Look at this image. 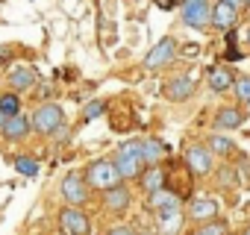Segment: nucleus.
Returning a JSON list of instances; mask_svg holds the SVG:
<instances>
[{
    "mask_svg": "<svg viewBox=\"0 0 250 235\" xmlns=\"http://www.w3.org/2000/svg\"><path fill=\"white\" fill-rule=\"evenodd\" d=\"M112 162H115L121 179H139L145 174V168H147L145 153H142V141H124Z\"/></svg>",
    "mask_w": 250,
    "mask_h": 235,
    "instance_id": "nucleus-1",
    "label": "nucleus"
},
{
    "mask_svg": "<svg viewBox=\"0 0 250 235\" xmlns=\"http://www.w3.org/2000/svg\"><path fill=\"white\" fill-rule=\"evenodd\" d=\"M30 124H33V130H36V133L50 136V133H56V130L65 124V112H62V106H59V103H42V106L33 112Z\"/></svg>",
    "mask_w": 250,
    "mask_h": 235,
    "instance_id": "nucleus-2",
    "label": "nucleus"
},
{
    "mask_svg": "<svg viewBox=\"0 0 250 235\" xmlns=\"http://www.w3.org/2000/svg\"><path fill=\"white\" fill-rule=\"evenodd\" d=\"M85 182H88L91 188L106 191V188H115V185L124 182V179H121V174H118V168H115L112 159H97V162L88 165V171H85Z\"/></svg>",
    "mask_w": 250,
    "mask_h": 235,
    "instance_id": "nucleus-3",
    "label": "nucleus"
},
{
    "mask_svg": "<svg viewBox=\"0 0 250 235\" xmlns=\"http://www.w3.org/2000/svg\"><path fill=\"white\" fill-rule=\"evenodd\" d=\"M180 15H183V24L191 27V30L212 27V3L209 0H183Z\"/></svg>",
    "mask_w": 250,
    "mask_h": 235,
    "instance_id": "nucleus-4",
    "label": "nucleus"
},
{
    "mask_svg": "<svg viewBox=\"0 0 250 235\" xmlns=\"http://www.w3.org/2000/svg\"><path fill=\"white\" fill-rule=\"evenodd\" d=\"M147 209H150L162 223H168V220H174V217L180 215V197H177L174 191H168V188H159V191L147 194Z\"/></svg>",
    "mask_w": 250,
    "mask_h": 235,
    "instance_id": "nucleus-5",
    "label": "nucleus"
},
{
    "mask_svg": "<svg viewBox=\"0 0 250 235\" xmlns=\"http://www.w3.org/2000/svg\"><path fill=\"white\" fill-rule=\"evenodd\" d=\"M186 168L194 174V176H209L215 171V153L206 147V144H191L186 150Z\"/></svg>",
    "mask_w": 250,
    "mask_h": 235,
    "instance_id": "nucleus-6",
    "label": "nucleus"
},
{
    "mask_svg": "<svg viewBox=\"0 0 250 235\" xmlns=\"http://www.w3.org/2000/svg\"><path fill=\"white\" fill-rule=\"evenodd\" d=\"M59 226L65 235H91V220L80 206H65L59 212Z\"/></svg>",
    "mask_w": 250,
    "mask_h": 235,
    "instance_id": "nucleus-7",
    "label": "nucleus"
},
{
    "mask_svg": "<svg viewBox=\"0 0 250 235\" xmlns=\"http://www.w3.org/2000/svg\"><path fill=\"white\" fill-rule=\"evenodd\" d=\"M88 182H85V174H80V171H71L65 179H62V197H65V203L68 206H83L85 200H88V188H85Z\"/></svg>",
    "mask_w": 250,
    "mask_h": 235,
    "instance_id": "nucleus-8",
    "label": "nucleus"
},
{
    "mask_svg": "<svg viewBox=\"0 0 250 235\" xmlns=\"http://www.w3.org/2000/svg\"><path fill=\"white\" fill-rule=\"evenodd\" d=\"M174 53H177V41H174L171 36H165V39H159L156 47H150V53L145 56V68H147V71H156V68L168 65V62L174 59Z\"/></svg>",
    "mask_w": 250,
    "mask_h": 235,
    "instance_id": "nucleus-9",
    "label": "nucleus"
},
{
    "mask_svg": "<svg viewBox=\"0 0 250 235\" xmlns=\"http://www.w3.org/2000/svg\"><path fill=\"white\" fill-rule=\"evenodd\" d=\"M218 212H221V206H218V200H212V197H194L191 206H188V217H191L194 223H209V220L218 217Z\"/></svg>",
    "mask_w": 250,
    "mask_h": 235,
    "instance_id": "nucleus-10",
    "label": "nucleus"
},
{
    "mask_svg": "<svg viewBox=\"0 0 250 235\" xmlns=\"http://www.w3.org/2000/svg\"><path fill=\"white\" fill-rule=\"evenodd\" d=\"M103 206L112 215H124V212H127V206H130V188L124 185V182H118L115 188H106L103 191Z\"/></svg>",
    "mask_w": 250,
    "mask_h": 235,
    "instance_id": "nucleus-11",
    "label": "nucleus"
},
{
    "mask_svg": "<svg viewBox=\"0 0 250 235\" xmlns=\"http://www.w3.org/2000/svg\"><path fill=\"white\" fill-rule=\"evenodd\" d=\"M235 24H238V9H232V6L218 0L212 6V27L221 30V33H229V30H235Z\"/></svg>",
    "mask_w": 250,
    "mask_h": 235,
    "instance_id": "nucleus-12",
    "label": "nucleus"
},
{
    "mask_svg": "<svg viewBox=\"0 0 250 235\" xmlns=\"http://www.w3.org/2000/svg\"><path fill=\"white\" fill-rule=\"evenodd\" d=\"M30 130H33V124H30V118H27V115L6 118L3 127H0V133H3V138H6V141H21V138H27V133H30Z\"/></svg>",
    "mask_w": 250,
    "mask_h": 235,
    "instance_id": "nucleus-13",
    "label": "nucleus"
},
{
    "mask_svg": "<svg viewBox=\"0 0 250 235\" xmlns=\"http://www.w3.org/2000/svg\"><path fill=\"white\" fill-rule=\"evenodd\" d=\"M194 88H197V82H194L191 77H177V79H171V82L165 85V97H168L171 103H183V100H188V97L194 94Z\"/></svg>",
    "mask_w": 250,
    "mask_h": 235,
    "instance_id": "nucleus-14",
    "label": "nucleus"
},
{
    "mask_svg": "<svg viewBox=\"0 0 250 235\" xmlns=\"http://www.w3.org/2000/svg\"><path fill=\"white\" fill-rule=\"evenodd\" d=\"M244 124V112L235 109V106H224L218 115H215V130L218 133H232Z\"/></svg>",
    "mask_w": 250,
    "mask_h": 235,
    "instance_id": "nucleus-15",
    "label": "nucleus"
},
{
    "mask_svg": "<svg viewBox=\"0 0 250 235\" xmlns=\"http://www.w3.org/2000/svg\"><path fill=\"white\" fill-rule=\"evenodd\" d=\"M139 185H142L145 194H153V191H159V188L168 185V176H165V171H162L159 165H147L145 174L139 176Z\"/></svg>",
    "mask_w": 250,
    "mask_h": 235,
    "instance_id": "nucleus-16",
    "label": "nucleus"
},
{
    "mask_svg": "<svg viewBox=\"0 0 250 235\" xmlns=\"http://www.w3.org/2000/svg\"><path fill=\"white\" fill-rule=\"evenodd\" d=\"M36 82V71L30 68V65H15L12 71H9V85L15 88V91H24V88H30Z\"/></svg>",
    "mask_w": 250,
    "mask_h": 235,
    "instance_id": "nucleus-17",
    "label": "nucleus"
},
{
    "mask_svg": "<svg viewBox=\"0 0 250 235\" xmlns=\"http://www.w3.org/2000/svg\"><path fill=\"white\" fill-rule=\"evenodd\" d=\"M206 147H209L215 156H229V153H235V141H232L227 133H215V136H209V138H206Z\"/></svg>",
    "mask_w": 250,
    "mask_h": 235,
    "instance_id": "nucleus-18",
    "label": "nucleus"
},
{
    "mask_svg": "<svg viewBox=\"0 0 250 235\" xmlns=\"http://www.w3.org/2000/svg\"><path fill=\"white\" fill-rule=\"evenodd\" d=\"M142 153H145L147 165H159L162 156H165V141H159V138H142Z\"/></svg>",
    "mask_w": 250,
    "mask_h": 235,
    "instance_id": "nucleus-19",
    "label": "nucleus"
},
{
    "mask_svg": "<svg viewBox=\"0 0 250 235\" xmlns=\"http://www.w3.org/2000/svg\"><path fill=\"white\" fill-rule=\"evenodd\" d=\"M232 71L229 68H212L209 71V88H215V91H227V88H232Z\"/></svg>",
    "mask_w": 250,
    "mask_h": 235,
    "instance_id": "nucleus-20",
    "label": "nucleus"
},
{
    "mask_svg": "<svg viewBox=\"0 0 250 235\" xmlns=\"http://www.w3.org/2000/svg\"><path fill=\"white\" fill-rule=\"evenodd\" d=\"M227 232H229V223L224 217H215L209 223H197V229L191 235H227Z\"/></svg>",
    "mask_w": 250,
    "mask_h": 235,
    "instance_id": "nucleus-21",
    "label": "nucleus"
},
{
    "mask_svg": "<svg viewBox=\"0 0 250 235\" xmlns=\"http://www.w3.org/2000/svg\"><path fill=\"white\" fill-rule=\"evenodd\" d=\"M12 165L21 176H39V159H33V156H15Z\"/></svg>",
    "mask_w": 250,
    "mask_h": 235,
    "instance_id": "nucleus-22",
    "label": "nucleus"
},
{
    "mask_svg": "<svg viewBox=\"0 0 250 235\" xmlns=\"http://www.w3.org/2000/svg\"><path fill=\"white\" fill-rule=\"evenodd\" d=\"M0 112H3V118L21 115V97L18 94H0Z\"/></svg>",
    "mask_w": 250,
    "mask_h": 235,
    "instance_id": "nucleus-23",
    "label": "nucleus"
},
{
    "mask_svg": "<svg viewBox=\"0 0 250 235\" xmlns=\"http://www.w3.org/2000/svg\"><path fill=\"white\" fill-rule=\"evenodd\" d=\"M232 91H235V97H238V103H244V106H250V77H238V79L232 82Z\"/></svg>",
    "mask_w": 250,
    "mask_h": 235,
    "instance_id": "nucleus-24",
    "label": "nucleus"
},
{
    "mask_svg": "<svg viewBox=\"0 0 250 235\" xmlns=\"http://www.w3.org/2000/svg\"><path fill=\"white\" fill-rule=\"evenodd\" d=\"M103 112H106L103 100H88L83 106V118H85V121H97V118H103Z\"/></svg>",
    "mask_w": 250,
    "mask_h": 235,
    "instance_id": "nucleus-25",
    "label": "nucleus"
},
{
    "mask_svg": "<svg viewBox=\"0 0 250 235\" xmlns=\"http://www.w3.org/2000/svg\"><path fill=\"white\" fill-rule=\"evenodd\" d=\"M106 235H139V232H136L133 226H112Z\"/></svg>",
    "mask_w": 250,
    "mask_h": 235,
    "instance_id": "nucleus-26",
    "label": "nucleus"
},
{
    "mask_svg": "<svg viewBox=\"0 0 250 235\" xmlns=\"http://www.w3.org/2000/svg\"><path fill=\"white\" fill-rule=\"evenodd\" d=\"M156 6H159V9H165V12H171L177 3H174V0H156Z\"/></svg>",
    "mask_w": 250,
    "mask_h": 235,
    "instance_id": "nucleus-27",
    "label": "nucleus"
},
{
    "mask_svg": "<svg viewBox=\"0 0 250 235\" xmlns=\"http://www.w3.org/2000/svg\"><path fill=\"white\" fill-rule=\"evenodd\" d=\"M221 3H227V6H232V9H241L247 0H221Z\"/></svg>",
    "mask_w": 250,
    "mask_h": 235,
    "instance_id": "nucleus-28",
    "label": "nucleus"
},
{
    "mask_svg": "<svg viewBox=\"0 0 250 235\" xmlns=\"http://www.w3.org/2000/svg\"><path fill=\"white\" fill-rule=\"evenodd\" d=\"M3 121H6V118H3V112H0V127H3Z\"/></svg>",
    "mask_w": 250,
    "mask_h": 235,
    "instance_id": "nucleus-29",
    "label": "nucleus"
},
{
    "mask_svg": "<svg viewBox=\"0 0 250 235\" xmlns=\"http://www.w3.org/2000/svg\"><path fill=\"white\" fill-rule=\"evenodd\" d=\"M139 235H156V232H139Z\"/></svg>",
    "mask_w": 250,
    "mask_h": 235,
    "instance_id": "nucleus-30",
    "label": "nucleus"
},
{
    "mask_svg": "<svg viewBox=\"0 0 250 235\" xmlns=\"http://www.w3.org/2000/svg\"><path fill=\"white\" fill-rule=\"evenodd\" d=\"M244 235H250V226H247V229H244Z\"/></svg>",
    "mask_w": 250,
    "mask_h": 235,
    "instance_id": "nucleus-31",
    "label": "nucleus"
},
{
    "mask_svg": "<svg viewBox=\"0 0 250 235\" xmlns=\"http://www.w3.org/2000/svg\"><path fill=\"white\" fill-rule=\"evenodd\" d=\"M247 44H250V33H247Z\"/></svg>",
    "mask_w": 250,
    "mask_h": 235,
    "instance_id": "nucleus-32",
    "label": "nucleus"
},
{
    "mask_svg": "<svg viewBox=\"0 0 250 235\" xmlns=\"http://www.w3.org/2000/svg\"><path fill=\"white\" fill-rule=\"evenodd\" d=\"M33 235H42V232H33Z\"/></svg>",
    "mask_w": 250,
    "mask_h": 235,
    "instance_id": "nucleus-33",
    "label": "nucleus"
},
{
    "mask_svg": "<svg viewBox=\"0 0 250 235\" xmlns=\"http://www.w3.org/2000/svg\"><path fill=\"white\" fill-rule=\"evenodd\" d=\"M59 235H65V232H59Z\"/></svg>",
    "mask_w": 250,
    "mask_h": 235,
    "instance_id": "nucleus-34",
    "label": "nucleus"
},
{
    "mask_svg": "<svg viewBox=\"0 0 250 235\" xmlns=\"http://www.w3.org/2000/svg\"><path fill=\"white\" fill-rule=\"evenodd\" d=\"M227 235H229V232H227Z\"/></svg>",
    "mask_w": 250,
    "mask_h": 235,
    "instance_id": "nucleus-35",
    "label": "nucleus"
}]
</instances>
